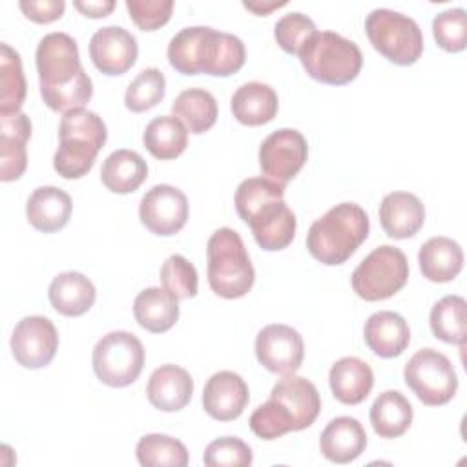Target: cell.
<instances>
[{
    "instance_id": "cell-1",
    "label": "cell",
    "mask_w": 467,
    "mask_h": 467,
    "mask_svg": "<svg viewBox=\"0 0 467 467\" xmlns=\"http://www.w3.org/2000/svg\"><path fill=\"white\" fill-rule=\"evenodd\" d=\"M35 58L40 95L49 109L67 113L89 102L93 82L80 64L78 46L73 36L60 31L47 33L40 38Z\"/></svg>"
},
{
    "instance_id": "cell-2",
    "label": "cell",
    "mask_w": 467,
    "mask_h": 467,
    "mask_svg": "<svg viewBox=\"0 0 467 467\" xmlns=\"http://www.w3.org/2000/svg\"><path fill=\"white\" fill-rule=\"evenodd\" d=\"M285 186L266 177L244 179L235 190V210L255 243L268 252L286 248L296 235V215L285 202Z\"/></svg>"
},
{
    "instance_id": "cell-3",
    "label": "cell",
    "mask_w": 467,
    "mask_h": 467,
    "mask_svg": "<svg viewBox=\"0 0 467 467\" xmlns=\"http://www.w3.org/2000/svg\"><path fill=\"white\" fill-rule=\"evenodd\" d=\"M168 60L182 75L230 77L244 66L246 49L243 40L232 33L208 26H192L171 36Z\"/></svg>"
},
{
    "instance_id": "cell-4",
    "label": "cell",
    "mask_w": 467,
    "mask_h": 467,
    "mask_svg": "<svg viewBox=\"0 0 467 467\" xmlns=\"http://www.w3.org/2000/svg\"><path fill=\"white\" fill-rule=\"evenodd\" d=\"M367 212L356 202H339L312 223L306 248L314 259L327 266L343 265L368 237Z\"/></svg>"
},
{
    "instance_id": "cell-5",
    "label": "cell",
    "mask_w": 467,
    "mask_h": 467,
    "mask_svg": "<svg viewBox=\"0 0 467 467\" xmlns=\"http://www.w3.org/2000/svg\"><path fill=\"white\" fill-rule=\"evenodd\" d=\"M58 148L53 157L55 171L64 179H80L95 164L97 153L106 144L104 120L86 108L64 113L58 126Z\"/></svg>"
},
{
    "instance_id": "cell-6",
    "label": "cell",
    "mask_w": 467,
    "mask_h": 467,
    "mask_svg": "<svg viewBox=\"0 0 467 467\" xmlns=\"http://www.w3.org/2000/svg\"><path fill=\"white\" fill-rule=\"evenodd\" d=\"M206 257L208 285L217 296L237 299L250 292L255 281V270L241 235L234 228L224 226L210 235Z\"/></svg>"
},
{
    "instance_id": "cell-7",
    "label": "cell",
    "mask_w": 467,
    "mask_h": 467,
    "mask_svg": "<svg viewBox=\"0 0 467 467\" xmlns=\"http://www.w3.org/2000/svg\"><path fill=\"white\" fill-rule=\"evenodd\" d=\"M297 57L308 77L330 86L352 82L363 66L358 44L334 31H316L303 44Z\"/></svg>"
},
{
    "instance_id": "cell-8",
    "label": "cell",
    "mask_w": 467,
    "mask_h": 467,
    "mask_svg": "<svg viewBox=\"0 0 467 467\" xmlns=\"http://www.w3.org/2000/svg\"><path fill=\"white\" fill-rule=\"evenodd\" d=\"M365 33L372 47L398 66H412L423 53V35L414 18L392 11L374 9L365 20Z\"/></svg>"
},
{
    "instance_id": "cell-9",
    "label": "cell",
    "mask_w": 467,
    "mask_h": 467,
    "mask_svg": "<svg viewBox=\"0 0 467 467\" xmlns=\"http://www.w3.org/2000/svg\"><path fill=\"white\" fill-rule=\"evenodd\" d=\"M409 279L407 255L390 244L374 248L354 270L352 290L365 301H383L400 292Z\"/></svg>"
},
{
    "instance_id": "cell-10",
    "label": "cell",
    "mask_w": 467,
    "mask_h": 467,
    "mask_svg": "<svg viewBox=\"0 0 467 467\" xmlns=\"http://www.w3.org/2000/svg\"><path fill=\"white\" fill-rule=\"evenodd\" d=\"M91 361L97 378L104 385L128 387L142 372L144 347L131 332L113 330L97 341Z\"/></svg>"
},
{
    "instance_id": "cell-11",
    "label": "cell",
    "mask_w": 467,
    "mask_h": 467,
    "mask_svg": "<svg viewBox=\"0 0 467 467\" xmlns=\"http://www.w3.org/2000/svg\"><path fill=\"white\" fill-rule=\"evenodd\" d=\"M403 378L416 398L429 407L449 403L458 389V376L451 359L436 348L418 350L407 361Z\"/></svg>"
},
{
    "instance_id": "cell-12",
    "label": "cell",
    "mask_w": 467,
    "mask_h": 467,
    "mask_svg": "<svg viewBox=\"0 0 467 467\" xmlns=\"http://www.w3.org/2000/svg\"><path fill=\"white\" fill-rule=\"evenodd\" d=\"M308 157V144L301 131L294 128H281L270 133L259 148V166L266 179L286 184L305 166Z\"/></svg>"
},
{
    "instance_id": "cell-13",
    "label": "cell",
    "mask_w": 467,
    "mask_h": 467,
    "mask_svg": "<svg viewBox=\"0 0 467 467\" xmlns=\"http://www.w3.org/2000/svg\"><path fill=\"white\" fill-rule=\"evenodd\" d=\"M58 348V332L44 316L22 317L11 334V352L18 365L42 368L51 363Z\"/></svg>"
},
{
    "instance_id": "cell-14",
    "label": "cell",
    "mask_w": 467,
    "mask_h": 467,
    "mask_svg": "<svg viewBox=\"0 0 467 467\" xmlns=\"http://www.w3.org/2000/svg\"><path fill=\"white\" fill-rule=\"evenodd\" d=\"M190 206L186 195L171 184H155L139 204L140 223L155 235H173L188 221Z\"/></svg>"
},
{
    "instance_id": "cell-15",
    "label": "cell",
    "mask_w": 467,
    "mask_h": 467,
    "mask_svg": "<svg viewBox=\"0 0 467 467\" xmlns=\"http://www.w3.org/2000/svg\"><path fill=\"white\" fill-rule=\"evenodd\" d=\"M257 361L274 374H294L305 358L301 334L283 323L266 325L255 337Z\"/></svg>"
},
{
    "instance_id": "cell-16",
    "label": "cell",
    "mask_w": 467,
    "mask_h": 467,
    "mask_svg": "<svg viewBox=\"0 0 467 467\" xmlns=\"http://www.w3.org/2000/svg\"><path fill=\"white\" fill-rule=\"evenodd\" d=\"M137 55V38L120 26L100 27L89 40L93 66L109 77L124 75L135 64Z\"/></svg>"
},
{
    "instance_id": "cell-17",
    "label": "cell",
    "mask_w": 467,
    "mask_h": 467,
    "mask_svg": "<svg viewBox=\"0 0 467 467\" xmlns=\"http://www.w3.org/2000/svg\"><path fill=\"white\" fill-rule=\"evenodd\" d=\"M270 400H274L286 412L294 431L310 427L321 410V398L316 385L296 374H286L281 378L272 387Z\"/></svg>"
},
{
    "instance_id": "cell-18",
    "label": "cell",
    "mask_w": 467,
    "mask_h": 467,
    "mask_svg": "<svg viewBox=\"0 0 467 467\" xmlns=\"http://www.w3.org/2000/svg\"><path fill=\"white\" fill-rule=\"evenodd\" d=\"M248 385L232 370L212 374L202 390V407L206 414L217 421L237 420L248 405Z\"/></svg>"
},
{
    "instance_id": "cell-19",
    "label": "cell",
    "mask_w": 467,
    "mask_h": 467,
    "mask_svg": "<svg viewBox=\"0 0 467 467\" xmlns=\"http://www.w3.org/2000/svg\"><path fill=\"white\" fill-rule=\"evenodd\" d=\"M31 139V120L26 113L0 115V179L16 181L27 166L26 144Z\"/></svg>"
},
{
    "instance_id": "cell-20",
    "label": "cell",
    "mask_w": 467,
    "mask_h": 467,
    "mask_svg": "<svg viewBox=\"0 0 467 467\" xmlns=\"http://www.w3.org/2000/svg\"><path fill=\"white\" fill-rule=\"evenodd\" d=\"M193 394V379L190 372L179 365H161L155 368L146 385L148 401L162 410L175 412L184 409Z\"/></svg>"
},
{
    "instance_id": "cell-21",
    "label": "cell",
    "mask_w": 467,
    "mask_h": 467,
    "mask_svg": "<svg viewBox=\"0 0 467 467\" xmlns=\"http://www.w3.org/2000/svg\"><path fill=\"white\" fill-rule=\"evenodd\" d=\"M367 447V432L352 416H337L327 423L319 436V451L332 463H350Z\"/></svg>"
},
{
    "instance_id": "cell-22",
    "label": "cell",
    "mask_w": 467,
    "mask_h": 467,
    "mask_svg": "<svg viewBox=\"0 0 467 467\" xmlns=\"http://www.w3.org/2000/svg\"><path fill=\"white\" fill-rule=\"evenodd\" d=\"M379 223L389 237L409 239L423 226L425 208L414 193L392 192L379 204Z\"/></svg>"
},
{
    "instance_id": "cell-23",
    "label": "cell",
    "mask_w": 467,
    "mask_h": 467,
    "mask_svg": "<svg viewBox=\"0 0 467 467\" xmlns=\"http://www.w3.org/2000/svg\"><path fill=\"white\" fill-rule=\"evenodd\" d=\"M363 337L367 347L379 358H396L410 343V328L403 316L392 310H379L365 321Z\"/></svg>"
},
{
    "instance_id": "cell-24",
    "label": "cell",
    "mask_w": 467,
    "mask_h": 467,
    "mask_svg": "<svg viewBox=\"0 0 467 467\" xmlns=\"http://www.w3.org/2000/svg\"><path fill=\"white\" fill-rule=\"evenodd\" d=\"M73 202L69 193L57 186H40L33 190L26 202V217L29 224L44 234L62 230L71 217Z\"/></svg>"
},
{
    "instance_id": "cell-25",
    "label": "cell",
    "mask_w": 467,
    "mask_h": 467,
    "mask_svg": "<svg viewBox=\"0 0 467 467\" xmlns=\"http://www.w3.org/2000/svg\"><path fill=\"white\" fill-rule=\"evenodd\" d=\"M328 383L337 401L345 405H358L370 394L374 387V372L367 361L347 356L332 365Z\"/></svg>"
},
{
    "instance_id": "cell-26",
    "label": "cell",
    "mask_w": 467,
    "mask_h": 467,
    "mask_svg": "<svg viewBox=\"0 0 467 467\" xmlns=\"http://www.w3.org/2000/svg\"><path fill=\"white\" fill-rule=\"evenodd\" d=\"M418 263L423 277L429 281L449 283L463 268V250L456 241L445 235L431 237L421 244Z\"/></svg>"
},
{
    "instance_id": "cell-27",
    "label": "cell",
    "mask_w": 467,
    "mask_h": 467,
    "mask_svg": "<svg viewBox=\"0 0 467 467\" xmlns=\"http://www.w3.org/2000/svg\"><path fill=\"white\" fill-rule=\"evenodd\" d=\"M279 99L274 88L263 82H246L232 95L230 109L244 126H261L277 115Z\"/></svg>"
},
{
    "instance_id": "cell-28",
    "label": "cell",
    "mask_w": 467,
    "mask_h": 467,
    "mask_svg": "<svg viewBox=\"0 0 467 467\" xmlns=\"http://www.w3.org/2000/svg\"><path fill=\"white\" fill-rule=\"evenodd\" d=\"M51 306L67 317H77L86 314L97 297L95 285L80 272H62L58 274L47 290Z\"/></svg>"
},
{
    "instance_id": "cell-29",
    "label": "cell",
    "mask_w": 467,
    "mask_h": 467,
    "mask_svg": "<svg viewBox=\"0 0 467 467\" xmlns=\"http://www.w3.org/2000/svg\"><path fill=\"white\" fill-rule=\"evenodd\" d=\"M133 316L148 332L162 334L179 319V299L161 286L144 288L133 301Z\"/></svg>"
},
{
    "instance_id": "cell-30",
    "label": "cell",
    "mask_w": 467,
    "mask_h": 467,
    "mask_svg": "<svg viewBox=\"0 0 467 467\" xmlns=\"http://www.w3.org/2000/svg\"><path fill=\"white\" fill-rule=\"evenodd\" d=\"M148 177V164L140 153L133 150L111 151L100 168L102 184L113 193L135 192Z\"/></svg>"
},
{
    "instance_id": "cell-31",
    "label": "cell",
    "mask_w": 467,
    "mask_h": 467,
    "mask_svg": "<svg viewBox=\"0 0 467 467\" xmlns=\"http://www.w3.org/2000/svg\"><path fill=\"white\" fill-rule=\"evenodd\" d=\"M370 423L379 438H400L412 423V405L401 392L385 390L370 407Z\"/></svg>"
},
{
    "instance_id": "cell-32",
    "label": "cell",
    "mask_w": 467,
    "mask_h": 467,
    "mask_svg": "<svg viewBox=\"0 0 467 467\" xmlns=\"http://www.w3.org/2000/svg\"><path fill=\"white\" fill-rule=\"evenodd\" d=\"M171 113L186 126L190 133L201 135L217 120V100L206 89L190 88L177 95L171 104Z\"/></svg>"
},
{
    "instance_id": "cell-33",
    "label": "cell",
    "mask_w": 467,
    "mask_h": 467,
    "mask_svg": "<svg viewBox=\"0 0 467 467\" xmlns=\"http://www.w3.org/2000/svg\"><path fill=\"white\" fill-rule=\"evenodd\" d=\"M144 148L159 161L179 157L188 146V130L173 115H161L150 120L142 135Z\"/></svg>"
},
{
    "instance_id": "cell-34",
    "label": "cell",
    "mask_w": 467,
    "mask_h": 467,
    "mask_svg": "<svg viewBox=\"0 0 467 467\" xmlns=\"http://www.w3.org/2000/svg\"><path fill=\"white\" fill-rule=\"evenodd\" d=\"M26 99V77L20 55L5 42L0 44V115L18 113Z\"/></svg>"
},
{
    "instance_id": "cell-35",
    "label": "cell",
    "mask_w": 467,
    "mask_h": 467,
    "mask_svg": "<svg viewBox=\"0 0 467 467\" xmlns=\"http://www.w3.org/2000/svg\"><path fill=\"white\" fill-rule=\"evenodd\" d=\"M467 303L462 296H445L434 303L431 310V330L432 334L451 345L463 347L467 334Z\"/></svg>"
},
{
    "instance_id": "cell-36",
    "label": "cell",
    "mask_w": 467,
    "mask_h": 467,
    "mask_svg": "<svg viewBox=\"0 0 467 467\" xmlns=\"http://www.w3.org/2000/svg\"><path fill=\"white\" fill-rule=\"evenodd\" d=\"M137 460L144 467H186L188 449L166 434H146L137 443Z\"/></svg>"
},
{
    "instance_id": "cell-37",
    "label": "cell",
    "mask_w": 467,
    "mask_h": 467,
    "mask_svg": "<svg viewBox=\"0 0 467 467\" xmlns=\"http://www.w3.org/2000/svg\"><path fill=\"white\" fill-rule=\"evenodd\" d=\"M166 93V78L161 69L146 67L142 69L128 86L124 95V104L133 113H142L157 106Z\"/></svg>"
},
{
    "instance_id": "cell-38",
    "label": "cell",
    "mask_w": 467,
    "mask_h": 467,
    "mask_svg": "<svg viewBox=\"0 0 467 467\" xmlns=\"http://www.w3.org/2000/svg\"><path fill=\"white\" fill-rule=\"evenodd\" d=\"M161 283L162 288L181 301L197 294L199 277L195 266L184 255L173 254L161 266Z\"/></svg>"
},
{
    "instance_id": "cell-39",
    "label": "cell",
    "mask_w": 467,
    "mask_h": 467,
    "mask_svg": "<svg viewBox=\"0 0 467 467\" xmlns=\"http://www.w3.org/2000/svg\"><path fill=\"white\" fill-rule=\"evenodd\" d=\"M432 35L436 44L449 51L458 53L467 46V13L463 7L441 11L432 20Z\"/></svg>"
},
{
    "instance_id": "cell-40",
    "label": "cell",
    "mask_w": 467,
    "mask_h": 467,
    "mask_svg": "<svg viewBox=\"0 0 467 467\" xmlns=\"http://www.w3.org/2000/svg\"><path fill=\"white\" fill-rule=\"evenodd\" d=\"M254 460L252 449L235 436H223L208 443L202 462L208 467H246Z\"/></svg>"
},
{
    "instance_id": "cell-41",
    "label": "cell",
    "mask_w": 467,
    "mask_h": 467,
    "mask_svg": "<svg viewBox=\"0 0 467 467\" xmlns=\"http://www.w3.org/2000/svg\"><path fill=\"white\" fill-rule=\"evenodd\" d=\"M316 24L303 13H288L283 15L275 22L274 36L279 47L290 55H297L303 44L316 33Z\"/></svg>"
},
{
    "instance_id": "cell-42",
    "label": "cell",
    "mask_w": 467,
    "mask_h": 467,
    "mask_svg": "<svg viewBox=\"0 0 467 467\" xmlns=\"http://www.w3.org/2000/svg\"><path fill=\"white\" fill-rule=\"evenodd\" d=\"M248 423L252 432L263 440H275L294 431L290 418L274 400H268L266 403L259 405L252 412Z\"/></svg>"
},
{
    "instance_id": "cell-43",
    "label": "cell",
    "mask_w": 467,
    "mask_h": 467,
    "mask_svg": "<svg viewBox=\"0 0 467 467\" xmlns=\"http://www.w3.org/2000/svg\"><path fill=\"white\" fill-rule=\"evenodd\" d=\"M126 9L142 31H155L164 26L173 11L171 0H126Z\"/></svg>"
},
{
    "instance_id": "cell-44",
    "label": "cell",
    "mask_w": 467,
    "mask_h": 467,
    "mask_svg": "<svg viewBox=\"0 0 467 467\" xmlns=\"http://www.w3.org/2000/svg\"><path fill=\"white\" fill-rule=\"evenodd\" d=\"M18 5L26 18L36 24H49L58 20L66 9L64 0H22Z\"/></svg>"
},
{
    "instance_id": "cell-45",
    "label": "cell",
    "mask_w": 467,
    "mask_h": 467,
    "mask_svg": "<svg viewBox=\"0 0 467 467\" xmlns=\"http://www.w3.org/2000/svg\"><path fill=\"white\" fill-rule=\"evenodd\" d=\"M73 5L89 18H104L108 16L113 9H115V2L113 0H88V2H73Z\"/></svg>"
},
{
    "instance_id": "cell-46",
    "label": "cell",
    "mask_w": 467,
    "mask_h": 467,
    "mask_svg": "<svg viewBox=\"0 0 467 467\" xmlns=\"http://www.w3.org/2000/svg\"><path fill=\"white\" fill-rule=\"evenodd\" d=\"M243 5H244L246 9H250V11H254L255 15L266 16L270 11L286 5V2H243Z\"/></svg>"
}]
</instances>
